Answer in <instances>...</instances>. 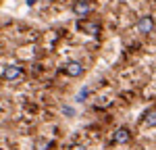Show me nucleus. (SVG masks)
Instances as JSON below:
<instances>
[{"label": "nucleus", "instance_id": "nucleus-1", "mask_svg": "<svg viewBox=\"0 0 156 150\" xmlns=\"http://www.w3.org/2000/svg\"><path fill=\"white\" fill-rule=\"evenodd\" d=\"M23 67H19V65H6V67H2V79H6V81H19V79H23Z\"/></svg>", "mask_w": 156, "mask_h": 150}, {"label": "nucleus", "instance_id": "nucleus-2", "mask_svg": "<svg viewBox=\"0 0 156 150\" xmlns=\"http://www.w3.org/2000/svg\"><path fill=\"white\" fill-rule=\"evenodd\" d=\"M62 73L69 75V77H79V75H83V65L79 61H69L62 67Z\"/></svg>", "mask_w": 156, "mask_h": 150}, {"label": "nucleus", "instance_id": "nucleus-3", "mask_svg": "<svg viewBox=\"0 0 156 150\" xmlns=\"http://www.w3.org/2000/svg\"><path fill=\"white\" fill-rule=\"evenodd\" d=\"M137 31L140 34H152L154 31V19L150 17V15H144V17H140L137 19Z\"/></svg>", "mask_w": 156, "mask_h": 150}, {"label": "nucleus", "instance_id": "nucleus-4", "mask_svg": "<svg viewBox=\"0 0 156 150\" xmlns=\"http://www.w3.org/2000/svg\"><path fill=\"white\" fill-rule=\"evenodd\" d=\"M90 11H92L90 0H77V2L73 4V12H75L77 17H85V15H90Z\"/></svg>", "mask_w": 156, "mask_h": 150}, {"label": "nucleus", "instance_id": "nucleus-5", "mask_svg": "<svg viewBox=\"0 0 156 150\" xmlns=\"http://www.w3.org/2000/svg\"><path fill=\"white\" fill-rule=\"evenodd\" d=\"M112 140H115L117 144H127V142L131 140V131H129L127 127H119V129L115 131V136H112Z\"/></svg>", "mask_w": 156, "mask_h": 150}, {"label": "nucleus", "instance_id": "nucleus-6", "mask_svg": "<svg viewBox=\"0 0 156 150\" xmlns=\"http://www.w3.org/2000/svg\"><path fill=\"white\" fill-rule=\"evenodd\" d=\"M142 123H144V127H156V109H148L144 112Z\"/></svg>", "mask_w": 156, "mask_h": 150}, {"label": "nucleus", "instance_id": "nucleus-7", "mask_svg": "<svg viewBox=\"0 0 156 150\" xmlns=\"http://www.w3.org/2000/svg\"><path fill=\"white\" fill-rule=\"evenodd\" d=\"M83 34H90V36H98V31H100V25H96V23H85V25H81L79 27Z\"/></svg>", "mask_w": 156, "mask_h": 150}, {"label": "nucleus", "instance_id": "nucleus-8", "mask_svg": "<svg viewBox=\"0 0 156 150\" xmlns=\"http://www.w3.org/2000/svg\"><path fill=\"white\" fill-rule=\"evenodd\" d=\"M87 98H90V88H81L75 100H77V102H83V100H87Z\"/></svg>", "mask_w": 156, "mask_h": 150}, {"label": "nucleus", "instance_id": "nucleus-9", "mask_svg": "<svg viewBox=\"0 0 156 150\" xmlns=\"http://www.w3.org/2000/svg\"><path fill=\"white\" fill-rule=\"evenodd\" d=\"M62 115L71 119V117H75V109L73 106H62Z\"/></svg>", "mask_w": 156, "mask_h": 150}, {"label": "nucleus", "instance_id": "nucleus-10", "mask_svg": "<svg viewBox=\"0 0 156 150\" xmlns=\"http://www.w3.org/2000/svg\"><path fill=\"white\" fill-rule=\"evenodd\" d=\"M50 144L48 142H46V140H40V142H37V148H48Z\"/></svg>", "mask_w": 156, "mask_h": 150}, {"label": "nucleus", "instance_id": "nucleus-11", "mask_svg": "<svg viewBox=\"0 0 156 150\" xmlns=\"http://www.w3.org/2000/svg\"><path fill=\"white\" fill-rule=\"evenodd\" d=\"M25 2H27V4H29V6H34V4H36L37 0H25Z\"/></svg>", "mask_w": 156, "mask_h": 150}]
</instances>
